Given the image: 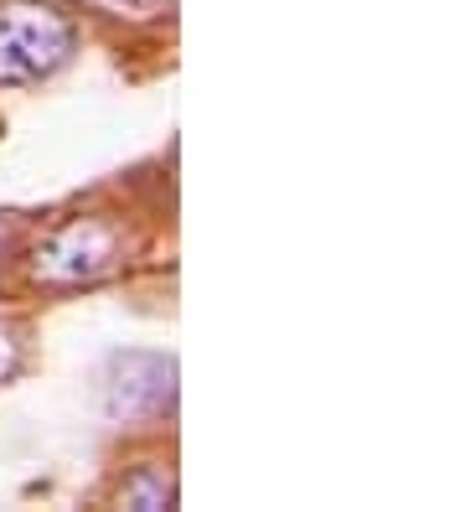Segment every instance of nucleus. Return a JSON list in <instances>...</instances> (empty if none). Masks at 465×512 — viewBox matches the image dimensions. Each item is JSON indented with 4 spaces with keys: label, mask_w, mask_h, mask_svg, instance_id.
I'll list each match as a JSON object with an SVG mask.
<instances>
[{
    "label": "nucleus",
    "mask_w": 465,
    "mask_h": 512,
    "mask_svg": "<svg viewBox=\"0 0 465 512\" xmlns=\"http://www.w3.org/2000/svg\"><path fill=\"white\" fill-rule=\"evenodd\" d=\"M78 32L47 0H0V83H42L73 57Z\"/></svg>",
    "instance_id": "obj_1"
},
{
    "label": "nucleus",
    "mask_w": 465,
    "mask_h": 512,
    "mask_svg": "<svg viewBox=\"0 0 465 512\" xmlns=\"http://www.w3.org/2000/svg\"><path fill=\"white\" fill-rule=\"evenodd\" d=\"M124 264V238L114 223L104 218H73L62 223L52 238H42L37 254H31V275L42 285H93V280H109L114 269Z\"/></svg>",
    "instance_id": "obj_2"
},
{
    "label": "nucleus",
    "mask_w": 465,
    "mask_h": 512,
    "mask_svg": "<svg viewBox=\"0 0 465 512\" xmlns=\"http://www.w3.org/2000/svg\"><path fill=\"white\" fill-rule=\"evenodd\" d=\"M176 404V363L155 352L119 357L109 373V414L114 419H150Z\"/></svg>",
    "instance_id": "obj_3"
},
{
    "label": "nucleus",
    "mask_w": 465,
    "mask_h": 512,
    "mask_svg": "<svg viewBox=\"0 0 465 512\" xmlns=\"http://www.w3.org/2000/svg\"><path fill=\"white\" fill-rule=\"evenodd\" d=\"M176 502V481L155 466H140L130 481L119 487V507H140V512H155V507H171Z\"/></svg>",
    "instance_id": "obj_4"
},
{
    "label": "nucleus",
    "mask_w": 465,
    "mask_h": 512,
    "mask_svg": "<svg viewBox=\"0 0 465 512\" xmlns=\"http://www.w3.org/2000/svg\"><path fill=\"white\" fill-rule=\"evenodd\" d=\"M99 11H109V16H130V21H145V16H155L166 6V0H93Z\"/></svg>",
    "instance_id": "obj_5"
},
{
    "label": "nucleus",
    "mask_w": 465,
    "mask_h": 512,
    "mask_svg": "<svg viewBox=\"0 0 465 512\" xmlns=\"http://www.w3.org/2000/svg\"><path fill=\"white\" fill-rule=\"evenodd\" d=\"M11 368H16V337H11V326H0V378Z\"/></svg>",
    "instance_id": "obj_6"
}]
</instances>
